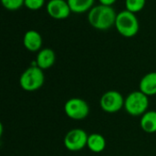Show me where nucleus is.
<instances>
[{"instance_id":"obj_14","label":"nucleus","mask_w":156,"mask_h":156,"mask_svg":"<svg viewBox=\"0 0 156 156\" xmlns=\"http://www.w3.org/2000/svg\"><path fill=\"white\" fill-rule=\"evenodd\" d=\"M71 12L81 14L90 11L93 7L95 0H67Z\"/></svg>"},{"instance_id":"obj_16","label":"nucleus","mask_w":156,"mask_h":156,"mask_svg":"<svg viewBox=\"0 0 156 156\" xmlns=\"http://www.w3.org/2000/svg\"><path fill=\"white\" fill-rule=\"evenodd\" d=\"M1 2L3 6L10 11L18 10L25 4V0H1Z\"/></svg>"},{"instance_id":"obj_6","label":"nucleus","mask_w":156,"mask_h":156,"mask_svg":"<svg viewBox=\"0 0 156 156\" xmlns=\"http://www.w3.org/2000/svg\"><path fill=\"white\" fill-rule=\"evenodd\" d=\"M124 98L119 91L109 90L101 96L100 106L107 113H115L124 107Z\"/></svg>"},{"instance_id":"obj_3","label":"nucleus","mask_w":156,"mask_h":156,"mask_svg":"<svg viewBox=\"0 0 156 156\" xmlns=\"http://www.w3.org/2000/svg\"><path fill=\"white\" fill-rule=\"evenodd\" d=\"M45 81L43 69L37 66H30L19 78V85L26 91H36L39 90Z\"/></svg>"},{"instance_id":"obj_13","label":"nucleus","mask_w":156,"mask_h":156,"mask_svg":"<svg viewBox=\"0 0 156 156\" xmlns=\"http://www.w3.org/2000/svg\"><path fill=\"white\" fill-rule=\"evenodd\" d=\"M141 127L147 133H156V111H147L141 118Z\"/></svg>"},{"instance_id":"obj_17","label":"nucleus","mask_w":156,"mask_h":156,"mask_svg":"<svg viewBox=\"0 0 156 156\" xmlns=\"http://www.w3.org/2000/svg\"><path fill=\"white\" fill-rule=\"evenodd\" d=\"M45 0H25L24 5L29 10H39L44 6Z\"/></svg>"},{"instance_id":"obj_4","label":"nucleus","mask_w":156,"mask_h":156,"mask_svg":"<svg viewBox=\"0 0 156 156\" xmlns=\"http://www.w3.org/2000/svg\"><path fill=\"white\" fill-rule=\"evenodd\" d=\"M148 96L141 90L131 92L124 101V108L128 114L132 116H143L148 109Z\"/></svg>"},{"instance_id":"obj_7","label":"nucleus","mask_w":156,"mask_h":156,"mask_svg":"<svg viewBox=\"0 0 156 156\" xmlns=\"http://www.w3.org/2000/svg\"><path fill=\"white\" fill-rule=\"evenodd\" d=\"M89 135L82 129H72L64 138V145L70 152H79L87 146Z\"/></svg>"},{"instance_id":"obj_18","label":"nucleus","mask_w":156,"mask_h":156,"mask_svg":"<svg viewBox=\"0 0 156 156\" xmlns=\"http://www.w3.org/2000/svg\"><path fill=\"white\" fill-rule=\"evenodd\" d=\"M117 0H99V2L101 3V5H108V6H112Z\"/></svg>"},{"instance_id":"obj_2","label":"nucleus","mask_w":156,"mask_h":156,"mask_svg":"<svg viewBox=\"0 0 156 156\" xmlns=\"http://www.w3.org/2000/svg\"><path fill=\"white\" fill-rule=\"evenodd\" d=\"M114 26L119 34L124 37L136 36L140 29V24L136 15L128 10H123L117 14Z\"/></svg>"},{"instance_id":"obj_15","label":"nucleus","mask_w":156,"mask_h":156,"mask_svg":"<svg viewBox=\"0 0 156 156\" xmlns=\"http://www.w3.org/2000/svg\"><path fill=\"white\" fill-rule=\"evenodd\" d=\"M146 5V0H125L126 10L132 13H138L142 11Z\"/></svg>"},{"instance_id":"obj_8","label":"nucleus","mask_w":156,"mask_h":156,"mask_svg":"<svg viewBox=\"0 0 156 156\" xmlns=\"http://www.w3.org/2000/svg\"><path fill=\"white\" fill-rule=\"evenodd\" d=\"M46 8L48 16L58 20L68 18L71 13L67 0H49Z\"/></svg>"},{"instance_id":"obj_1","label":"nucleus","mask_w":156,"mask_h":156,"mask_svg":"<svg viewBox=\"0 0 156 156\" xmlns=\"http://www.w3.org/2000/svg\"><path fill=\"white\" fill-rule=\"evenodd\" d=\"M117 14L112 6L99 5L93 6L88 14L90 25L98 30H108L115 25Z\"/></svg>"},{"instance_id":"obj_10","label":"nucleus","mask_w":156,"mask_h":156,"mask_svg":"<svg viewBox=\"0 0 156 156\" xmlns=\"http://www.w3.org/2000/svg\"><path fill=\"white\" fill-rule=\"evenodd\" d=\"M55 60H56L55 52L51 48H41L37 52V58H36L37 67L43 70L51 68L54 65Z\"/></svg>"},{"instance_id":"obj_11","label":"nucleus","mask_w":156,"mask_h":156,"mask_svg":"<svg viewBox=\"0 0 156 156\" xmlns=\"http://www.w3.org/2000/svg\"><path fill=\"white\" fill-rule=\"evenodd\" d=\"M139 88L140 90L148 97L156 95V71L144 75L140 81Z\"/></svg>"},{"instance_id":"obj_5","label":"nucleus","mask_w":156,"mask_h":156,"mask_svg":"<svg viewBox=\"0 0 156 156\" xmlns=\"http://www.w3.org/2000/svg\"><path fill=\"white\" fill-rule=\"evenodd\" d=\"M66 115L74 121L84 120L90 113L89 104L80 98H71L64 105Z\"/></svg>"},{"instance_id":"obj_12","label":"nucleus","mask_w":156,"mask_h":156,"mask_svg":"<svg viewBox=\"0 0 156 156\" xmlns=\"http://www.w3.org/2000/svg\"><path fill=\"white\" fill-rule=\"evenodd\" d=\"M87 146L92 153L100 154L103 152L106 147V140L100 133H91L88 137Z\"/></svg>"},{"instance_id":"obj_9","label":"nucleus","mask_w":156,"mask_h":156,"mask_svg":"<svg viewBox=\"0 0 156 156\" xmlns=\"http://www.w3.org/2000/svg\"><path fill=\"white\" fill-rule=\"evenodd\" d=\"M43 39L41 35L34 29L27 31L23 37V45L30 52H37L41 49Z\"/></svg>"}]
</instances>
